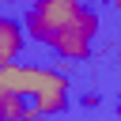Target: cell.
I'll list each match as a JSON object with an SVG mask.
<instances>
[{"instance_id":"cell-1","label":"cell","mask_w":121,"mask_h":121,"mask_svg":"<svg viewBox=\"0 0 121 121\" xmlns=\"http://www.w3.org/2000/svg\"><path fill=\"white\" fill-rule=\"evenodd\" d=\"M95 26H98V15L83 0H42V4L26 8L30 38L64 60H83L91 53Z\"/></svg>"},{"instance_id":"cell-2","label":"cell","mask_w":121,"mask_h":121,"mask_svg":"<svg viewBox=\"0 0 121 121\" xmlns=\"http://www.w3.org/2000/svg\"><path fill=\"white\" fill-rule=\"evenodd\" d=\"M0 95L26 98L42 117H53L68 106V79L42 64H4L0 68Z\"/></svg>"},{"instance_id":"cell-3","label":"cell","mask_w":121,"mask_h":121,"mask_svg":"<svg viewBox=\"0 0 121 121\" xmlns=\"http://www.w3.org/2000/svg\"><path fill=\"white\" fill-rule=\"evenodd\" d=\"M19 45H23L19 23H15V19H4V23H0V60H4V64H19V60H15V57H19Z\"/></svg>"},{"instance_id":"cell-4","label":"cell","mask_w":121,"mask_h":121,"mask_svg":"<svg viewBox=\"0 0 121 121\" xmlns=\"http://www.w3.org/2000/svg\"><path fill=\"white\" fill-rule=\"evenodd\" d=\"M23 4H26V8H34V4H42V0H23Z\"/></svg>"},{"instance_id":"cell-5","label":"cell","mask_w":121,"mask_h":121,"mask_svg":"<svg viewBox=\"0 0 121 121\" xmlns=\"http://www.w3.org/2000/svg\"><path fill=\"white\" fill-rule=\"evenodd\" d=\"M110 4H117V8H121V0H110Z\"/></svg>"}]
</instances>
